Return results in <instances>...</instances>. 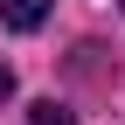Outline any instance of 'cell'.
<instances>
[{"label": "cell", "instance_id": "3", "mask_svg": "<svg viewBox=\"0 0 125 125\" xmlns=\"http://www.w3.org/2000/svg\"><path fill=\"white\" fill-rule=\"evenodd\" d=\"M0 97H14V70H7V62H0Z\"/></svg>", "mask_w": 125, "mask_h": 125}, {"label": "cell", "instance_id": "1", "mask_svg": "<svg viewBox=\"0 0 125 125\" xmlns=\"http://www.w3.org/2000/svg\"><path fill=\"white\" fill-rule=\"evenodd\" d=\"M0 14H7L14 28H42L49 21V0H0Z\"/></svg>", "mask_w": 125, "mask_h": 125}, {"label": "cell", "instance_id": "2", "mask_svg": "<svg viewBox=\"0 0 125 125\" xmlns=\"http://www.w3.org/2000/svg\"><path fill=\"white\" fill-rule=\"evenodd\" d=\"M28 111H35V125H76V118H70V111H62V104H56V97H42V104H28Z\"/></svg>", "mask_w": 125, "mask_h": 125}]
</instances>
